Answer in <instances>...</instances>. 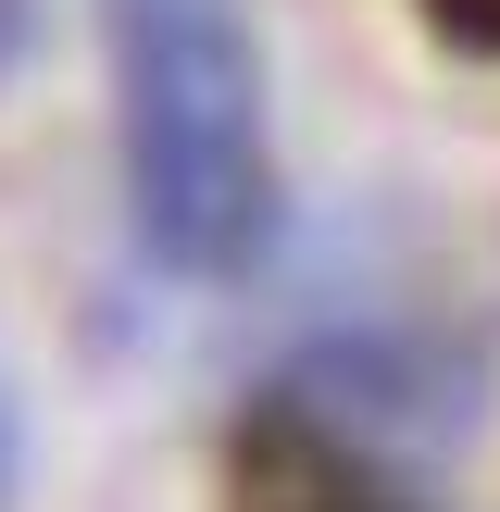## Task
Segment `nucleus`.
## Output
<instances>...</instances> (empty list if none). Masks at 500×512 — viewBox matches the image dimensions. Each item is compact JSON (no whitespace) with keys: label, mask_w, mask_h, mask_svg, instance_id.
<instances>
[{"label":"nucleus","mask_w":500,"mask_h":512,"mask_svg":"<svg viewBox=\"0 0 500 512\" xmlns=\"http://www.w3.org/2000/svg\"><path fill=\"white\" fill-rule=\"evenodd\" d=\"M113 13L125 200L175 275H250L275 238V125L250 0H100Z\"/></svg>","instance_id":"1"},{"label":"nucleus","mask_w":500,"mask_h":512,"mask_svg":"<svg viewBox=\"0 0 500 512\" xmlns=\"http://www.w3.org/2000/svg\"><path fill=\"white\" fill-rule=\"evenodd\" d=\"M0 488H13V400H0Z\"/></svg>","instance_id":"2"}]
</instances>
